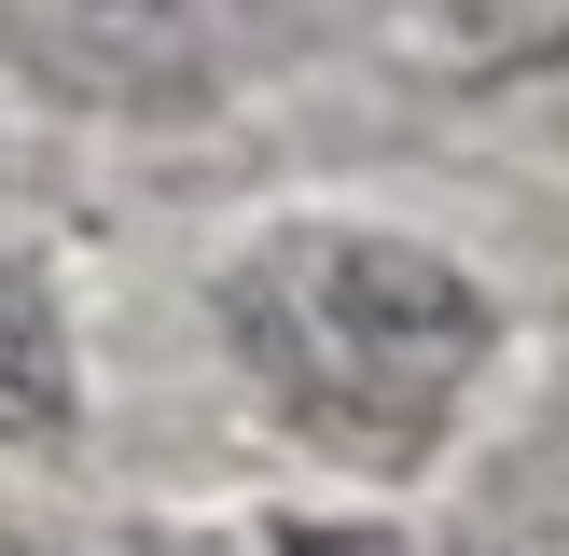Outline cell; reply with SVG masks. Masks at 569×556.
I'll use <instances>...</instances> for the list:
<instances>
[{"mask_svg": "<svg viewBox=\"0 0 569 556\" xmlns=\"http://www.w3.org/2000/svg\"><path fill=\"white\" fill-rule=\"evenodd\" d=\"M209 306L237 376L348 473H417L500 361V306L389 222H278L222 265Z\"/></svg>", "mask_w": 569, "mask_h": 556, "instance_id": "6da1fadb", "label": "cell"}, {"mask_svg": "<svg viewBox=\"0 0 569 556\" xmlns=\"http://www.w3.org/2000/svg\"><path fill=\"white\" fill-rule=\"evenodd\" d=\"M459 28H487V42H542V28H569V0H459Z\"/></svg>", "mask_w": 569, "mask_h": 556, "instance_id": "5b68a950", "label": "cell"}, {"mask_svg": "<svg viewBox=\"0 0 569 556\" xmlns=\"http://www.w3.org/2000/svg\"><path fill=\"white\" fill-rule=\"evenodd\" d=\"M0 445L14 459H56L70 445V306L14 250H0Z\"/></svg>", "mask_w": 569, "mask_h": 556, "instance_id": "3957f363", "label": "cell"}, {"mask_svg": "<svg viewBox=\"0 0 569 556\" xmlns=\"http://www.w3.org/2000/svg\"><path fill=\"white\" fill-rule=\"evenodd\" d=\"M306 28L320 0H0V70L111 126H181L222 111Z\"/></svg>", "mask_w": 569, "mask_h": 556, "instance_id": "7a4b0ae2", "label": "cell"}, {"mask_svg": "<svg viewBox=\"0 0 569 556\" xmlns=\"http://www.w3.org/2000/svg\"><path fill=\"white\" fill-rule=\"evenodd\" d=\"M487 556H569V500H542V487L500 500V515H487Z\"/></svg>", "mask_w": 569, "mask_h": 556, "instance_id": "277c9868", "label": "cell"}]
</instances>
